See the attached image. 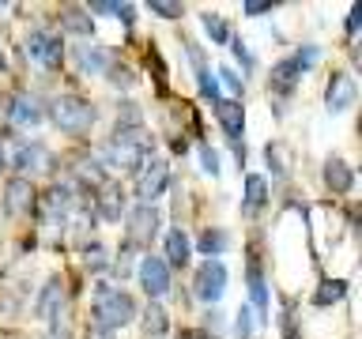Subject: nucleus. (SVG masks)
Segmentation results:
<instances>
[{
    "label": "nucleus",
    "instance_id": "obj_28",
    "mask_svg": "<svg viewBox=\"0 0 362 339\" xmlns=\"http://www.w3.org/2000/svg\"><path fill=\"white\" fill-rule=\"evenodd\" d=\"M347 294V282L344 279H332V282H321V290L313 294V302L317 305H332V302H339Z\"/></svg>",
    "mask_w": 362,
    "mask_h": 339
},
{
    "label": "nucleus",
    "instance_id": "obj_33",
    "mask_svg": "<svg viewBox=\"0 0 362 339\" xmlns=\"http://www.w3.org/2000/svg\"><path fill=\"white\" fill-rule=\"evenodd\" d=\"M147 11H151V16H163V19H177L181 4H170V0H147Z\"/></svg>",
    "mask_w": 362,
    "mask_h": 339
},
{
    "label": "nucleus",
    "instance_id": "obj_10",
    "mask_svg": "<svg viewBox=\"0 0 362 339\" xmlns=\"http://www.w3.org/2000/svg\"><path fill=\"white\" fill-rule=\"evenodd\" d=\"M355 98H358L355 79H351L347 72H332V79H328V90H325V109H328V113H347L351 106H355Z\"/></svg>",
    "mask_w": 362,
    "mask_h": 339
},
{
    "label": "nucleus",
    "instance_id": "obj_11",
    "mask_svg": "<svg viewBox=\"0 0 362 339\" xmlns=\"http://www.w3.org/2000/svg\"><path fill=\"white\" fill-rule=\"evenodd\" d=\"M8 121L16 124V129H38L45 121V106L38 95H16L8 106Z\"/></svg>",
    "mask_w": 362,
    "mask_h": 339
},
{
    "label": "nucleus",
    "instance_id": "obj_36",
    "mask_svg": "<svg viewBox=\"0 0 362 339\" xmlns=\"http://www.w3.org/2000/svg\"><path fill=\"white\" fill-rule=\"evenodd\" d=\"M110 83H117V87H132L136 79H132L129 68H110Z\"/></svg>",
    "mask_w": 362,
    "mask_h": 339
},
{
    "label": "nucleus",
    "instance_id": "obj_35",
    "mask_svg": "<svg viewBox=\"0 0 362 339\" xmlns=\"http://www.w3.org/2000/svg\"><path fill=\"white\" fill-rule=\"evenodd\" d=\"M272 8H276L272 0H245V4H242L245 16H264V11H272Z\"/></svg>",
    "mask_w": 362,
    "mask_h": 339
},
{
    "label": "nucleus",
    "instance_id": "obj_37",
    "mask_svg": "<svg viewBox=\"0 0 362 339\" xmlns=\"http://www.w3.org/2000/svg\"><path fill=\"white\" fill-rule=\"evenodd\" d=\"M87 339H117V332H113V328H102V324H90Z\"/></svg>",
    "mask_w": 362,
    "mask_h": 339
},
{
    "label": "nucleus",
    "instance_id": "obj_20",
    "mask_svg": "<svg viewBox=\"0 0 362 339\" xmlns=\"http://www.w3.org/2000/svg\"><path fill=\"white\" fill-rule=\"evenodd\" d=\"M268 203V181L260 174H249L245 177V200H242V215H257L260 208Z\"/></svg>",
    "mask_w": 362,
    "mask_h": 339
},
{
    "label": "nucleus",
    "instance_id": "obj_40",
    "mask_svg": "<svg viewBox=\"0 0 362 339\" xmlns=\"http://www.w3.org/2000/svg\"><path fill=\"white\" fill-rule=\"evenodd\" d=\"M177 339H204V332H181Z\"/></svg>",
    "mask_w": 362,
    "mask_h": 339
},
{
    "label": "nucleus",
    "instance_id": "obj_19",
    "mask_svg": "<svg viewBox=\"0 0 362 339\" xmlns=\"http://www.w3.org/2000/svg\"><path fill=\"white\" fill-rule=\"evenodd\" d=\"M185 45H189V56H192V64H197V79H200V90H204V98L219 102V83H215V72L208 68V61H204L200 45H197V42H185Z\"/></svg>",
    "mask_w": 362,
    "mask_h": 339
},
{
    "label": "nucleus",
    "instance_id": "obj_23",
    "mask_svg": "<svg viewBox=\"0 0 362 339\" xmlns=\"http://www.w3.org/2000/svg\"><path fill=\"white\" fill-rule=\"evenodd\" d=\"M61 27L72 30V34H79V38H87V34L95 30V19L87 16V8H64V11H61Z\"/></svg>",
    "mask_w": 362,
    "mask_h": 339
},
{
    "label": "nucleus",
    "instance_id": "obj_4",
    "mask_svg": "<svg viewBox=\"0 0 362 339\" xmlns=\"http://www.w3.org/2000/svg\"><path fill=\"white\" fill-rule=\"evenodd\" d=\"M192 294H197L200 302L215 305L226 294V264L223 260H204V264L197 268V279H192Z\"/></svg>",
    "mask_w": 362,
    "mask_h": 339
},
{
    "label": "nucleus",
    "instance_id": "obj_6",
    "mask_svg": "<svg viewBox=\"0 0 362 339\" xmlns=\"http://www.w3.org/2000/svg\"><path fill=\"white\" fill-rule=\"evenodd\" d=\"M170 185V166L163 158H151L144 162V170L136 174V203H155Z\"/></svg>",
    "mask_w": 362,
    "mask_h": 339
},
{
    "label": "nucleus",
    "instance_id": "obj_12",
    "mask_svg": "<svg viewBox=\"0 0 362 339\" xmlns=\"http://www.w3.org/2000/svg\"><path fill=\"white\" fill-rule=\"evenodd\" d=\"M140 287L147 290V298H163L170 290V264L163 256H144L140 260Z\"/></svg>",
    "mask_w": 362,
    "mask_h": 339
},
{
    "label": "nucleus",
    "instance_id": "obj_44",
    "mask_svg": "<svg viewBox=\"0 0 362 339\" xmlns=\"http://www.w3.org/2000/svg\"><path fill=\"white\" fill-rule=\"evenodd\" d=\"M0 8H4V4H0Z\"/></svg>",
    "mask_w": 362,
    "mask_h": 339
},
{
    "label": "nucleus",
    "instance_id": "obj_13",
    "mask_svg": "<svg viewBox=\"0 0 362 339\" xmlns=\"http://www.w3.org/2000/svg\"><path fill=\"white\" fill-rule=\"evenodd\" d=\"M158 234V211L155 203H136L129 211V242L132 245H147Z\"/></svg>",
    "mask_w": 362,
    "mask_h": 339
},
{
    "label": "nucleus",
    "instance_id": "obj_5",
    "mask_svg": "<svg viewBox=\"0 0 362 339\" xmlns=\"http://www.w3.org/2000/svg\"><path fill=\"white\" fill-rule=\"evenodd\" d=\"M313 64H317V45H302L294 56H287V61H279L276 68H272V87H276V90H291L294 83H298V76L310 72Z\"/></svg>",
    "mask_w": 362,
    "mask_h": 339
},
{
    "label": "nucleus",
    "instance_id": "obj_25",
    "mask_svg": "<svg viewBox=\"0 0 362 339\" xmlns=\"http://www.w3.org/2000/svg\"><path fill=\"white\" fill-rule=\"evenodd\" d=\"M200 27H204V34L211 38V45L230 42V30H226V23H223L219 11H204V16H200Z\"/></svg>",
    "mask_w": 362,
    "mask_h": 339
},
{
    "label": "nucleus",
    "instance_id": "obj_38",
    "mask_svg": "<svg viewBox=\"0 0 362 339\" xmlns=\"http://www.w3.org/2000/svg\"><path fill=\"white\" fill-rule=\"evenodd\" d=\"M230 49H234V56H238V61H242L245 68H253V56H249V49H245V42H242V38H238Z\"/></svg>",
    "mask_w": 362,
    "mask_h": 339
},
{
    "label": "nucleus",
    "instance_id": "obj_26",
    "mask_svg": "<svg viewBox=\"0 0 362 339\" xmlns=\"http://www.w3.org/2000/svg\"><path fill=\"white\" fill-rule=\"evenodd\" d=\"M249 294H253L257 313H264L268 309V294H264V275H260L257 264H249Z\"/></svg>",
    "mask_w": 362,
    "mask_h": 339
},
{
    "label": "nucleus",
    "instance_id": "obj_14",
    "mask_svg": "<svg viewBox=\"0 0 362 339\" xmlns=\"http://www.w3.org/2000/svg\"><path fill=\"white\" fill-rule=\"evenodd\" d=\"M76 56V68H79V76H106L113 61H110V53H106V45H95V42H83V45H76L72 49Z\"/></svg>",
    "mask_w": 362,
    "mask_h": 339
},
{
    "label": "nucleus",
    "instance_id": "obj_15",
    "mask_svg": "<svg viewBox=\"0 0 362 339\" xmlns=\"http://www.w3.org/2000/svg\"><path fill=\"white\" fill-rule=\"evenodd\" d=\"M34 208V185H30V177H11L8 185H4V211L8 215H27Z\"/></svg>",
    "mask_w": 362,
    "mask_h": 339
},
{
    "label": "nucleus",
    "instance_id": "obj_30",
    "mask_svg": "<svg viewBox=\"0 0 362 339\" xmlns=\"http://www.w3.org/2000/svg\"><path fill=\"white\" fill-rule=\"evenodd\" d=\"M83 264L90 268V271H102V268H110V249L106 245H87L83 249Z\"/></svg>",
    "mask_w": 362,
    "mask_h": 339
},
{
    "label": "nucleus",
    "instance_id": "obj_42",
    "mask_svg": "<svg viewBox=\"0 0 362 339\" xmlns=\"http://www.w3.org/2000/svg\"><path fill=\"white\" fill-rule=\"evenodd\" d=\"M0 170H4V147H0Z\"/></svg>",
    "mask_w": 362,
    "mask_h": 339
},
{
    "label": "nucleus",
    "instance_id": "obj_41",
    "mask_svg": "<svg viewBox=\"0 0 362 339\" xmlns=\"http://www.w3.org/2000/svg\"><path fill=\"white\" fill-rule=\"evenodd\" d=\"M45 339H68L64 332H49V335H45Z\"/></svg>",
    "mask_w": 362,
    "mask_h": 339
},
{
    "label": "nucleus",
    "instance_id": "obj_2",
    "mask_svg": "<svg viewBox=\"0 0 362 339\" xmlns=\"http://www.w3.org/2000/svg\"><path fill=\"white\" fill-rule=\"evenodd\" d=\"M90 313H95V324L117 332V328H124L129 321H136V302H132V294H124L121 287L98 282L95 294H90Z\"/></svg>",
    "mask_w": 362,
    "mask_h": 339
},
{
    "label": "nucleus",
    "instance_id": "obj_39",
    "mask_svg": "<svg viewBox=\"0 0 362 339\" xmlns=\"http://www.w3.org/2000/svg\"><path fill=\"white\" fill-rule=\"evenodd\" d=\"M358 16H362V8H351V16H347V30H351V34L358 30Z\"/></svg>",
    "mask_w": 362,
    "mask_h": 339
},
{
    "label": "nucleus",
    "instance_id": "obj_9",
    "mask_svg": "<svg viewBox=\"0 0 362 339\" xmlns=\"http://www.w3.org/2000/svg\"><path fill=\"white\" fill-rule=\"evenodd\" d=\"M64 298H68L64 279L61 275L45 279V287L38 290V302H34V316H38V321H57L61 309H64Z\"/></svg>",
    "mask_w": 362,
    "mask_h": 339
},
{
    "label": "nucleus",
    "instance_id": "obj_32",
    "mask_svg": "<svg viewBox=\"0 0 362 339\" xmlns=\"http://www.w3.org/2000/svg\"><path fill=\"white\" fill-rule=\"evenodd\" d=\"M215 76H219V79H215V83H223L226 90H234V95H242V76H238V72H234L230 64L215 68Z\"/></svg>",
    "mask_w": 362,
    "mask_h": 339
},
{
    "label": "nucleus",
    "instance_id": "obj_17",
    "mask_svg": "<svg viewBox=\"0 0 362 339\" xmlns=\"http://www.w3.org/2000/svg\"><path fill=\"white\" fill-rule=\"evenodd\" d=\"M72 189L68 185H57V189H49V196L42 200V219H45V226H57V222H64L68 215H72Z\"/></svg>",
    "mask_w": 362,
    "mask_h": 339
},
{
    "label": "nucleus",
    "instance_id": "obj_18",
    "mask_svg": "<svg viewBox=\"0 0 362 339\" xmlns=\"http://www.w3.org/2000/svg\"><path fill=\"white\" fill-rule=\"evenodd\" d=\"M95 208H98V219L121 222V215H124V189L106 181V185L98 189V196H95Z\"/></svg>",
    "mask_w": 362,
    "mask_h": 339
},
{
    "label": "nucleus",
    "instance_id": "obj_24",
    "mask_svg": "<svg viewBox=\"0 0 362 339\" xmlns=\"http://www.w3.org/2000/svg\"><path fill=\"white\" fill-rule=\"evenodd\" d=\"M87 16H110V19L132 23L136 19V8L132 4H113V0H95V4L87 8Z\"/></svg>",
    "mask_w": 362,
    "mask_h": 339
},
{
    "label": "nucleus",
    "instance_id": "obj_29",
    "mask_svg": "<svg viewBox=\"0 0 362 339\" xmlns=\"http://www.w3.org/2000/svg\"><path fill=\"white\" fill-rule=\"evenodd\" d=\"M257 321H260V316L249 309V305H242V309H238V316H234V332H238V339H253Z\"/></svg>",
    "mask_w": 362,
    "mask_h": 339
},
{
    "label": "nucleus",
    "instance_id": "obj_7",
    "mask_svg": "<svg viewBox=\"0 0 362 339\" xmlns=\"http://www.w3.org/2000/svg\"><path fill=\"white\" fill-rule=\"evenodd\" d=\"M23 53H27L34 64L53 68V64H61L64 45H61V38H57L53 30H30L27 38H23Z\"/></svg>",
    "mask_w": 362,
    "mask_h": 339
},
{
    "label": "nucleus",
    "instance_id": "obj_3",
    "mask_svg": "<svg viewBox=\"0 0 362 339\" xmlns=\"http://www.w3.org/2000/svg\"><path fill=\"white\" fill-rule=\"evenodd\" d=\"M49 117H53V124L61 132H72V136H83V132H90V124H95V106H90L87 98H79V95H57L53 102H49Z\"/></svg>",
    "mask_w": 362,
    "mask_h": 339
},
{
    "label": "nucleus",
    "instance_id": "obj_1",
    "mask_svg": "<svg viewBox=\"0 0 362 339\" xmlns=\"http://www.w3.org/2000/svg\"><path fill=\"white\" fill-rule=\"evenodd\" d=\"M147 155H151V140H147L144 124H129V129L113 132V140L102 147V166L121 170V174H140Z\"/></svg>",
    "mask_w": 362,
    "mask_h": 339
},
{
    "label": "nucleus",
    "instance_id": "obj_16",
    "mask_svg": "<svg viewBox=\"0 0 362 339\" xmlns=\"http://www.w3.org/2000/svg\"><path fill=\"white\" fill-rule=\"evenodd\" d=\"M215 117H219L223 132L230 136V143H234V147L242 143V132H245V109H242V102H234V98L215 102ZM238 151H242V147H238Z\"/></svg>",
    "mask_w": 362,
    "mask_h": 339
},
{
    "label": "nucleus",
    "instance_id": "obj_34",
    "mask_svg": "<svg viewBox=\"0 0 362 339\" xmlns=\"http://www.w3.org/2000/svg\"><path fill=\"white\" fill-rule=\"evenodd\" d=\"M200 166H204V174L219 177V151H211L208 143H200Z\"/></svg>",
    "mask_w": 362,
    "mask_h": 339
},
{
    "label": "nucleus",
    "instance_id": "obj_27",
    "mask_svg": "<svg viewBox=\"0 0 362 339\" xmlns=\"http://www.w3.org/2000/svg\"><path fill=\"white\" fill-rule=\"evenodd\" d=\"M166 309L163 305H147V313H144V332L147 335H163L166 332Z\"/></svg>",
    "mask_w": 362,
    "mask_h": 339
},
{
    "label": "nucleus",
    "instance_id": "obj_22",
    "mask_svg": "<svg viewBox=\"0 0 362 339\" xmlns=\"http://www.w3.org/2000/svg\"><path fill=\"white\" fill-rule=\"evenodd\" d=\"M189 253H192V245H189V237L185 230H170L166 234V264H174V268H185L189 264Z\"/></svg>",
    "mask_w": 362,
    "mask_h": 339
},
{
    "label": "nucleus",
    "instance_id": "obj_31",
    "mask_svg": "<svg viewBox=\"0 0 362 339\" xmlns=\"http://www.w3.org/2000/svg\"><path fill=\"white\" fill-rule=\"evenodd\" d=\"M223 249H226V234H223V230H204V234H200V253H208V256L215 260Z\"/></svg>",
    "mask_w": 362,
    "mask_h": 339
},
{
    "label": "nucleus",
    "instance_id": "obj_8",
    "mask_svg": "<svg viewBox=\"0 0 362 339\" xmlns=\"http://www.w3.org/2000/svg\"><path fill=\"white\" fill-rule=\"evenodd\" d=\"M4 162L11 170H19V174H38V170H49V151H45L42 143L19 140V143H11L4 151Z\"/></svg>",
    "mask_w": 362,
    "mask_h": 339
},
{
    "label": "nucleus",
    "instance_id": "obj_21",
    "mask_svg": "<svg viewBox=\"0 0 362 339\" xmlns=\"http://www.w3.org/2000/svg\"><path fill=\"white\" fill-rule=\"evenodd\" d=\"M321 174H325V185L332 189V192H347L351 181H355V174H351V166L344 162V158H328Z\"/></svg>",
    "mask_w": 362,
    "mask_h": 339
},
{
    "label": "nucleus",
    "instance_id": "obj_43",
    "mask_svg": "<svg viewBox=\"0 0 362 339\" xmlns=\"http://www.w3.org/2000/svg\"><path fill=\"white\" fill-rule=\"evenodd\" d=\"M291 339H298V335H291Z\"/></svg>",
    "mask_w": 362,
    "mask_h": 339
}]
</instances>
